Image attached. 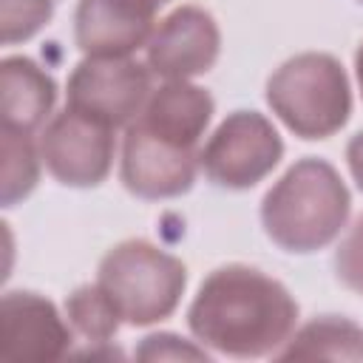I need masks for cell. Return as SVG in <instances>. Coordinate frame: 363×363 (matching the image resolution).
I'll use <instances>...</instances> for the list:
<instances>
[{
  "label": "cell",
  "mask_w": 363,
  "mask_h": 363,
  "mask_svg": "<svg viewBox=\"0 0 363 363\" xmlns=\"http://www.w3.org/2000/svg\"><path fill=\"white\" fill-rule=\"evenodd\" d=\"M187 318L196 337L207 346L235 357H258L286 340L298 306L264 272L224 267L201 284Z\"/></svg>",
  "instance_id": "1"
},
{
  "label": "cell",
  "mask_w": 363,
  "mask_h": 363,
  "mask_svg": "<svg viewBox=\"0 0 363 363\" xmlns=\"http://www.w3.org/2000/svg\"><path fill=\"white\" fill-rule=\"evenodd\" d=\"M349 216V193L332 164L303 159L267 193L261 218L267 235L289 252L329 244Z\"/></svg>",
  "instance_id": "2"
},
{
  "label": "cell",
  "mask_w": 363,
  "mask_h": 363,
  "mask_svg": "<svg viewBox=\"0 0 363 363\" xmlns=\"http://www.w3.org/2000/svg\"><path fill=\"white\" fill-rule=\"evenodd\" d=\"M272 111L303 139L332 136L352 108L349 82L340 62L329 54H298L267 82Z\"/></svg>",
  "instance_id": "3"
},
{
  "label": "cell",
  "mask_w": 363,
  "mask_h": 363,
  "mask_svg": "<svg viewBox=\"0 0 363 363\" xmlns=\"http://www.w3.org/2000/svg\"><path fill=\"white\" fill-rule=\"evenodd\" d=\"M184 264L147 241H125L99 264V286L128 323L167 318L184 289Z\"/></svg>",
  "instance_id": "4"
},
{
  "label": "cell",
  "mask_w": 363,
  "mask_h": 363,
  "mask_svg": "<svg viewBox=\"0 0 363 363\" xmlns=\"http://www.w3.org/2000/svg\"><path fill=\"white\" fill-rule=\"evenodd\" d=\"M150 99V74L128 57H88L68 79V108L111 128L130 125Z\"/></svg>",
  "instance_id": "5"
},
{
  "label": "cell",
  "mask_w": 363,
  "mask_h": 363,
  "mask_svg": "<svg viewBox=\"0 0 363 363\" xmlns=\"http://www.w3.org/2000/svg\"><path fill=\"white\" fill-rule=\"evenodd\" d=\"M284 145L278 130L255 111L227 116L210 136L201 164L204 173L221 187H252L281 159Z\"/></svg>",
  "instance_id": "6"
},
{
  "label": "cell",
  "mask_w": 363,
  "mask_h": 363,
  "mask_svg": "<svg viewBox=\"0 0 363 363\" xmlns=\"http://www.w3.org/2000/svg\"><path fill=\"white\" fill-rule=\"evenodd\" d=\"M113 128L96 122L74 108L60 113L43 133V159L48 170L74 187L99 184L113 159Z\"/></svg>",
  "instance_id": "7"
},
{
  "label": "cell",
  "mask_w": 363,
  "mask_h": 363,
  "mask_svg": "<svg viewBox=\"0 0 363 363\" xmlns=\"http://www.w3.org/2000/svg\"><path fill=\"white\" fill-rule=\"evenodd\" d=\"M196 179L193 147L173 145L139 122L128 128L122 150V182L142 199H167L184 193Z\"/></svg>",
  "instance_id": "8"
},
{
  "label": "cell",
  "mask_w": 363,
  "mask_h": 363,
  "mask_svg": "<svg viewBox=\"0 0 363 363\" xmlns=\"http://www.w3.org/2000/svg\"><path fill=\"white\" fill-rule=\"evenodd\" d=\"M218 57V28L213 17L196 6L167 14L147 40V65L164 79H187L204 74Z\"/></svg>",
  "instance_id": "9"
},
{
  "label": "cell",
  "mask_w": 363,
  "mask_h": 363,
  "mask_svg": "<svg viewBox=\"0 0 363 363\" xmlns=\"http://www.w3.org/2000/svg\"><path fill=\"white\" fill-rule=\"evenodd\" d=\"M71 335L54 306L31 292H9L0 306V363H43L65 354Z\"/></svg>",
  "instance_id": "10"
},
{
  "label": "cell",
  "mask_w": 363,
  "mask_h": 363,
  "mask_svg": "<svg viewBox=\"0 0 363 363\" xmlns=\"http://www.w3.org/2000/svg\"><path fill=\"white\" fill-rule=\"evenodd\" d=\"M150 0H79L77 45L88 57H128L150 40Z\"/></svg>",
  "instance_id": "11"
},
{
  "label": "cell",
  "mask_w": 363,
  "mask_h": 363,
  "mask_svg": "<svg viewBox=\"0 0 363 363\" xmlns=\"http://www.w3.org/2000/svg\"><path fill=\"white\" fill-rule=\"evenodd\" d=\"M210 113H213V99L207 91L187 85L184 79H170L167 85L150 94L136 122L173 145L196 147L199 136L210 122Z\"/></svg>",
  "instance_id": "12"
},
{
  "label": "cell",
  "mask_w": 363,
  "mask_h": 363,
  "mask_svg": "<svg viewBox=\"0 0 363 363\" xmlns=\"http://www.w3.org/2000/svg\"><path fill=\"white\" fill-rule=\"evenodd\" d=\"M3 128L31 130L54 105V82L26 57H9L0 65Z\"/></svg>",
  "instance_id": "13"
},
{
  "label": "cell",
  "mask_w": 363,
  "mask_h": 363,
  "mask_svg": "<svg viewBox=\"0 0 363 363\" xmlns=\"http://www.w3.org/2000/svg\"><path fill=\"white\" fill-rule=\"evenodd\" d=\"M284 360H363V329L343 318H318L281 352Z\"/></svg>",
  "instance_id": "14"
},
{
  "label": "cell",
  "mask_w": 363,
  "mask_h": 363,
  "mask_svg": "<svg viewBox=\"0 0 363 363\" xmlns=\"http://www.w3.org/2000/svg\"><path fill=\"white\" fill-rule=\"evenodd\" d=\"M65 309H68V318H71L74 329H77L82 337L94 340V343H105V340L116 332L119 318H122V315L116 312L113 301L105 295V289H102L99 284H94V286H79V289L68 298Z\"/></svg>",
  "instance_id": "15"
},
{
  "label": "cell",
  "mask_w": 363,
  "mask_h": 363,
  "mask_svg": "<svg viewBox=\"0 0 363 363\" xmlns=\"http://www.w3.org/2000/svg\"><path fill=\"white\" fill-rule=\"evenodd\" d=\"M37 182V156L28 130L3 128V204L23 199Z\"/></svg>",
  "instance_id": "16"
},
{
  "label": "cell",
  "mask_w": 363,
  "mask_h": 363,
  "mask_svg": "<svg viewBox=\"0 0 363 363\" xmlns=\"http://www.w3.org/2000/svg\"><path fill=\"white\" fill-rule=\"evenodd\" d=\"M51 3L54 0H3L0 9L3 43L31 37L51 17Z\"/></svg>",
  "instance_id": "17"
},
{
  "label": "cell",
  "mask_w": 363,
  "mask_h": 363,
  "mask_svg": "<svg viewBox=\"0 0 363 363\" xmlns=\"http://www.w3.org/2000/svg\"><path fill=\"white\" fill-rule=\"evenodd\" d=\"M335 269H337V278L349 289L363 295V216L354 221L352 233L340 244V250L335 255Z\"/></svg>",
  "instance_id": "18"
},
{
  "label": "cell",
  "mask_w": 363,
  "mask_h": 363,
  "mask_svg": "<svg viewBox=\"0 0 363 363\" xmlns=\"http://www.w3.org/2000/svg\"><path fill=\"white\" fill-rule=\"evenodd\" d=\"M142 360H164V357H204V352L201 349H193V346H187V343H182L179 337H173V335H150V337H145V343H142V349L136 352Z\"/></svg>",
  "instance_id": "19"
},
{
  "label": "cell",
  "mask_w": 363,
  "mask_h": 363,
  "mask_svg": "<svg viewBox=\"0 0 363 363\" xmlns=\"http://www.w3.org/2000/svg\"><path fill=\"white\" fill-rule=\"evenodd\" d=\"M346 159H349V167H352V176L357 182V187L363 190V133H357L349 147H346Z\"/></svg>",
  "instance_id": "20"
},
{
  "label": "cell",
  "mask_w": 363,
  "mask_h": 363,
  "mask_svg": "<svg viewBox=\"0 0 363 363\" xmlns=\"http://www.w3.org/2000/svg\"><path fill=\"white\" fill-rule=\"evenodd\" d=\"M354 62H357V79H360V88H363V45L357 48V57H354Z\"/></svg>",
  "instance_id": "21"
},
{
  "label": "cell",
  "mask_w": 363,
  "mask_h": 363,
  "mask_svg": "<svg viewBox=\"0 0 363 363\" xmlns=\"http://www.w3.org/2000/svg\"><path fill=\"white\" fill-rule=\"evenodd\" d=\"M150 3H153V6L159 9V6H162V3H167V0H150Z\"/></svg>",
  "instance_id": "22"
}]
</instances>
